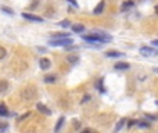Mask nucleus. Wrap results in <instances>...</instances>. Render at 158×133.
I'll return each instance as SVG.
<instances>
[{
  "label": "nucleus",
  "instance_id": "obj_1",
  "mask_svg": "<svg viewBox=\"0 0 158 133\" xmlns=\"http://www.w3.org/2000/svg\"><path fill=\"white\" fill-rule=\"evenodd\" d=\"M83 40L86 42H99V43H110L112 40V36L108 35L106 32H95L92 35H83L82 36Z\"/></svg>",
  "mask_w": 158,
  "mask_h": 133
},
{
  "label": "nucleus",
  "instance_id": "obj_2",
  "mask_svg": "<svg viewBox=\"0 0 158 133\" xmlns=\"http://www.w3.org/2000/svg\"><path fill=\"white\" fill-rule=\"evenodd\" d=\"M74 43V40L71 38H65V39H50L49 44L50 46H64V47H70L71 44Z\"/></svg>",
  "mask_w": 158,
  "mask_h": 133
},
{
  "label": "nucleus",
  "instance_id": "obj_3",
  "mask_svg": "<svg viewBox=\"0 0 158 133\" xmlns=\"http://www.w3.org/2000/svg\"><path fill=\"white\" fill-rule=\"evenodd\" d=\"M35 94H36V92L31 88H25L21 90V97L25 99V100H32V99L35 97Z\"/></svg>",
  "mask_w": 158,
  "mask_h": 133
},
{
  "label": "nucleus",
  "instance_id": "obj_4",
  "mask_svg": "<svg viewBox=\"0 0 158 133\" xmlns=\"http://www.w3.org/2000/svg\"><path fill=\"white\" fill-rule=\"evenodd\" d=\"M22 18L28 19V21H33V22H43V18L39 17V15H35V14H29V13H22Z\"/></svg>",
  "mask_w": 158,
  "mask_h": 133
},
{
  "label": "nucleus",
  "instance_id": "obj_5",
  "mask_svg": "<svg viewBox=\"0 0 158 133\" xmlns=\"http://www.w3.org/2000/svg\"><path fill=\"white\" fill-rule=\"evenodd\" d=\"M140 54H141V56H144V57H148V56H155V54H157V50H155V49H152V47H147V46H144V47H141V49H140Z\"/></svg>",
  "mask_w": 158,
  "mask_h": 133
},
{
  "label": "nucleus",
  "instance_id": "obj_6",
  "mask_svg": "<svg viewBox=\"0 0 158 133\" xmlns=\"http://www.w3.org/2000/svg\"><path fill=\"white\" fill-rule=\"evenodd\" d=\"M39 65H40V68L42 70H49L51 67V61L49 60V58H46V57H43V58H40V61H39Z\"/></svg>",
  "mask_w": 158,
  "mask_h": 133
},
{
  "label": "nucleus",
  "instance_id": "obj_7",
  "mask_svg": "<svg viewBox=\"0 0 158 133\" xmlns=\"http://www.w3.org/2000/svg\"><path fill=\"white\" fill-rule=\"evenodd\" d=\"M36 108H38V110L40 111V112H42V114H44V115H51L50 108L46 107V105H44V104H42V103H38V104H36Z\"/></svg>",
  "mask_w": 158,
  "mask_h": 133
},
{
  "label": "nucleus",
  "instance_id": "obj_8",
  "mask_svg": "<svg viewBox=\"0 0 158 133\" xmlns=\"http://www.w3.org/2000/svg\"><path fill=\"white\" fill-rule=\"evenodd\" d=\"M106 56L110 58H118V57H122V56H125L124 53H121V51H117V50H108L106 51Z\"/></svg>",
  "mask_w": 158,
  "mask_h": 133
},
{
  "label": "nucleus",
  "instance_id": "obj_9",
  "mask_svg": "<svg viewBox=\"0 0 158 133\" xmlns=\"http://www.w3.org/2000/svg\"><path fill=\"white\" fill-rule=\"evenodd\" d=\"M104 7H106V3H104V0H101L100 3H99V4H97V6L95 7L93 13H95L96 15H99V14H101L103 11H104Z\"/></svg>",
  "mask_w": 158,
  "mask_h": 133
},
{
  "label": "nucleus",
  "instance_id": "obj_10",
  "mask_svg": "<svg viewBox=\"0 0 158 133\" xmlns=\"http://www.w3.org/2000/svg\"><path fill=\"white\" fill-rule=\"evenodd\" d=\"M10 112H8V108L4 103H0V116H8Z\"/></svg>",
  "mask_w": 158,
  "mask_h": 133
},
{
  "label": "nucleus",
  "instance_id": "obj_11",
  "mask_svg": "<svg viewBox=\"0 0 158 133\" xmlns=\"http://www.w3.org/2000/svg\"><path fill=\"white\" fill-rule=\"evenodd\" d=\"M129 67H130V65H129L128 63H117V64L114 65L115 70H119V71H122V70H129Z\"/></svg>",
  "mask_w": 158,
  "mask_h": 133
},
{
  "label": "nucleus",
  "instance_id": "obj_12",
  "mask_svg": "<svg viewBox=\"0 0 158 133\" xmlns=\"http://www.w3.org/2000/svg\"><path fill=\"white\" fill-rule=\"evenodd\" d=\"M72 31L75 32V33H82L85 31V25L82 24H76V25H72Z\"/></svg>",
  "mask_w": 158,
  "mask_h": 133
},
{
  "label": "nucleus",
  "instance_id": "obj_13",
  "mask_svg": "<svg viewBox=\"0 0 158 133\" xmlns=\"http://www.w3.org/2000/svg\"><path fill=\"white\" fill-rule=\"evenodd\" d=\"M64 121H65V118H64V116H60V119L57 121V123H56V126H54V133H58V130H60L61 126H63Z\"/></svg>",
  "mask_w": 158,
  "mask_h": 133
},
{
  "label": "nucleus",
  "instance_id": "obj_14",
  "mask_svg": "<svg viewBox=\"0 0 158 133\" xmlns=\"http://www.w3.org/2000/svg\"><path fill=\"white\" fill-rule=\"evenodd\" d=\"M125 123H126V119H125V118H122V119H119V122H118V123H117V126H115L114 133H118V132H119L121 129H122V126H124Z\"/></svg>",
  "mask_w": 158,
  "mask_h": 133
},
{
  "label": "nucleus",
  "instance_id": "obj_15",
  "mask_svg": "<svg viewBox=\"0 0 158 133\" xmlns=\"http://www.w3.org/2000/svg\"><path fill=\"white\" fill-rule=\"evenodd\" d=\"M43 81L46 83H54L56 81H57V76H56V75H46Z\"/></svg>",
  "mask_w": 158,
  "mask_h": 133
},
{
  "label": "nucleus",
  "instance_id": "obj_16",
  "mask_svg": "<svg viewBox=\"0 0 158 133\" xmlns=\"http://www.w3.org/2000/svg\"><path fill=\"white\" fill-rule=\"evenodd\" d=\"M65 38H70V35L68 33H54L53 36H51V39H65Z\"/></svg>",
  "mask_w": 158,
  "mask_h": 133
},
{
  "label": "nucleus",
  "instance_id": "obj_17",
  "mask_svg": "<svg viewBox=\"0 0 158 133\" xmlns=\"http://www.w3.org/2000/svg\"><path fill=\"white\" fill-rule=\"evenodd\" d=\"M7 132H8L7 122H0V133H7Z\"/></svg>",
  "mask_w": 158,
  "mask_h": 133
},
{
  "label": "nucleus",
  "instance_id": "obj_18",
  "mask_svg": "<svg viewBox=\"0 0 158 133\" xmlns=\"http://www.w3.org/2000/svg\"><path fill=\"white\" fill-rule=\"evenodd\" d=\"M96 86H97V89H99L100 93H104V92H106V89H104V86H103V79H100L99 82L96 83Z\"/></svg>",
  "mask_w": 158,
  "mask_h": 133
},
{
  "label": "nucleus",
  "instance_id": "obj_19",
  "mask_svg": "<svg viewBox=\"0 0 158 133\" xmlns=\"http://www.w3.org/2000/svg\"><path fill=\"white\" fill-rule=\"evenodd\" d=\"M1 11L3 13H6V14H8V15H13L14 14V11L10 8V7H6V6H1Z\"/></svg>",
  "mask_w": 158,
  "mask_h": 133
},
{
  "label": "nucleus",
  "instance_id": "obj_20",
  "mask_svg": "<svg viewBox=\"0 0 158 133\" xmlns=\"http://www.w3.org/2000/svg\"><path fill=\"white\" fill-rule=\"evenodd\" d=\"M133 4H135V3H133L132 0H129V1H126V3H124V4H122V10L125 11V10H128L129 7H132Z\"/></svg>",
  "mask_w": 158,
  "mask_h": 133
},
{
  "label": "nucleus",
  "instance_id": "obj_21",
  "mask_svg": "<svg viewBox=\"0 0 158 133\" xmlns=\"http://www.w3.org/2000/svg\"><path fill=\"white\" fill-rule=\"evenodd\" d=\"M136 125H139L140 127H150V123L148 122H146V121H137V123Z\"/></svg>",
  "mask_w": 158,
  "mask_h": 133
},
{
  "label": "nucleus",
  "instance_id": "obj_22",
  "mask_svg": "<svg viewBox=\"0 0 158 133\" xmlns=\"http://www.w3.org/2000/svg\"><path fill=\"white\" fill-rule=\"evenodd\" d=\"M6 56H7V50L4 49V47H1V46H0V60H3Z\"/></svg>",
  "mask_w": 158,
  "mask_h": 133
},
{
  "label": "nucleus",
  "instance_id": "obj_23",
  "mask_svg": "<svg viewBox=\"0 0 158 133\" xmlns=\"http://www.w3.org/2000/svg\"><path fill=\"white\" fill-rule=\"evenodd\" d=\"M60 25L64 26V28H70V26H71V21H68V19H64V21H61V22H60Z\"/></svg>",
  "mask_w": 158,
  "mask_h": 133
},
{
  "label": "nucleus",
  "instance_id": "obj_24",
  "mask_svg": "<svg viewBox=\"0 0 158 133\" xmlns=\"http://www.w3.org/2000/svg\"><path fill=\"white\" fill-rule=\"evenodd\" d=\"M78 60H79V57H78V56H68V61H70V63H72V64L78 63Z\"/></svg>",
  "mask_w": 158,
  "mask_h": 133
},
{
  "label": "nucleus",
  "instance_id": "obj_25",
  "mask_svg": "<svg viewBox=\"0 0 158 133\" xmlns=\"http://www.w3.org/2000/svg\"><path fill=\"white\" fill-rule=\"evenodd\" d=\"M29 115H31V112H29V111H28V112H26V114L21 115V116H19V118H18V122H22V121H24V119H26V118H28V116H29Z\"/></svg>",
  "mask_w": 158,
  "mask_h": 133
},
{
  "label": "nucleus",
  "instance_id": "obj_26",
  "mask_svg": "<svg viewBox=\"0 0 158 133\" xmlns=\"http://www.w3.org/2000/svg\"><path fill=\"white\" fill-rule=\"evenodd\" d=\"M24 133H36V129H35V127H29V129H26Z\"/></svg>",
  "mask_w": 158,
  "mask_h": 133
},
{
  "label": "nucleus",
  "instance_id": "obj_27",
  "mask_svg": "<svg viewBox=\"0 0 158 133\" xmlns=\"http://www.w3.org/2000/svg\"><path fill=\"white\" fill-rule=\"evenodd\" d=\"M89 99H90V96H89V94H86V96H85V97H83V100H82V101H81V103H86V101H89Z\"/></svg>",
  "mask_w": 158,
  "mask_h": 133
},
{
  "label": "nucleus",
  "instance_id": "obj_28",
  "mask_svg": "<svg viewBox=\"0 0 158 133\" xmlns=\"http://www.w3.org/2000/svg\"><path fill=\"white\" fill-rule=\"evenodd\" d=\"M146 118H147V119H151V121H155V116H154V115H146Z\"/></svg>",
  "mask_w": 158,
  "mask_h": 133
},
{
  "label": "nucleus",
  "instance_id": "obj_29",
  "mask_svg": "<svg viewBox=\"0 0 158 133\" xmlns=\"http://www.w3.org/2000/svg\"><path fill=\"white\" fill-rule=\"evenodd\" d=\"M68 1H70V3H72V4H74V7H78V3H76L75 0H68Z\"/></svg>",
  "mask_w": 158,
  "mask_h": 133
},
{
  "label": "nucleus",
  "instance_id": "obj_30",
  "mask_svg": "<svg viewBox=\"0 0 158 133\" xmlns=\"http://www.w3.org/2000/svg\"><path fill=\"white\" fill-rule=\"evenodd\" d=\"M135 123H137V121H129V126H133Z\"/></svg>",
  "mask_w": 158,
  "mask_h": 133
},
{
  "label": "nucleus",
  "instance_id": "obj_31",
  "mask_svg": "<svg viewBox=\"0 0 158 133\" xmlns=\"http://www.w3.org/2000/svg\"><path fill=\"white\" fill-rule=\"evenodd\" d=\"M152 46H154V47H157V46H158V40H152Z\"/></svg>",
  "mask_w": 158,
  "mask_h": 133
},
{
  "label": "nucleus",
  "instance_id": "obj_32",
  "mask_svg": "<svg viewBox=\"0 0 158 133\" xmlns=\"http://www.w3.org/2000/svg\"><path fill=\"white\" fill-rule=\"evenodd\" d=\"M38 50L42 51V53H44V51H46V49H44V47H38Z\"/></svg>",
  "mask_w": 158,
  "mask_h": 133
},
{
  "label": "nucleus",
  "instance_id": "obj_33",
  "mask_svg": "<svg viewBox=\"0 0 158 133\" xmlns=\"http://www.w3.org/2000/svg\"><path fill=\"white\" fill-rule=\"evenodd\" d=\"M89 130H90V129H85V130H83L82 133H89Z\"/></svg>",
  "mask_w": 158,
  "mask_h": 133
},
{
  "label": "nucleus",
  "instance_id": "obj_34",
  "mask_svg": "<svg viewBox=\"0 0 158 133\" xmlns=\"http://www.w3.org/2000/svg\"><path fill=\"white\" fill-rule=\"evenodd\" d=\"M89 133H97L96 130H89Z\"/></svg>",
  "mask_w": 158,
  "mask_h": 133
}]
</instances>
